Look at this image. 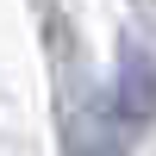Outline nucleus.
<instances>
[{
  "instance_id": "nucleus-1",
  "label": "nucleus",
  "mask_w": 156,
  "mask_h": 156,
  "mask_svg": "<svg viewBox=\"0 0 156 156\" xmlns=\"http://www.w3.org/2000/svg\"><path fill=\"white\" fill-rule=\"evenodd\" d=\"M119 125H150L156 119V62H150V50H137V44H125L119 50Z\"/></svg>"
}]
</instances>
